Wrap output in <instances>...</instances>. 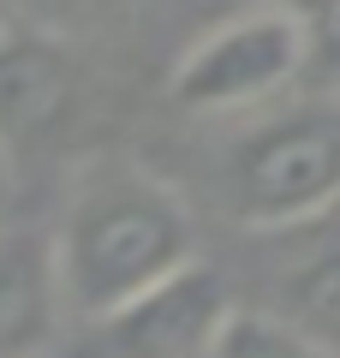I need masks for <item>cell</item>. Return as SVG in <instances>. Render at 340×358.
I'll return each instance as SVG.
<instances>
[{"instance_id":"10","label":"cell","mask_w":340,"mask_h":358,"mask_svg":"<svg viewBox=\"0 0 340 358\" xmlns=\"http://www.w3.org/2000/svg\"><path fill=\"white\" fill-rule=\"evenodd\" d=\"M30 18H42V24L54 30H72L78 18H101V13H120L126 0H24Z\"/></svg>"},{"instance_id":"2","label":"cell","mask_w":340,"mask_h":358,"mask_svg":"<svg viewBox=\"0 0 340 358\" xmlns=\"http://www.w3.org/2000/svg\"><path fill=\"white\" fill-rule=\"evenodd\" d=\"M221 203L257 233L328 215L340 203V90L257 114L221 155Z\"/></svg>"},{"instance_id":"3","label":"cell","mask_w":340,"mask_h":358,"mask_svg":"<svg viewBox=\"0 0 340 358\" xmlns=\"http://www.w3.org/2000/svg\"><path fill=\"white\" fill-rule=\"evenodd\" d=\"M311 72V30L299 6L251 0L185 48L173 66V102L185 114H257Z\"/></svg>"},{"instance_id":"11","label":"cell","mask_w":340,"mask_h":358,"mask_svg":"<svg viewBox=\"0 0 340 358\" xmlns=\"http://www.w3.org/2000/svg\"><path fill=\"white\" fill-rule=\"evenodd\" d=\"M6 203H13V143L0 138V221H6Z\"/></svg>"},{"instance_id":"7","label":"cell","mask_w":340,"mask_h":358,"mask_svg":"<svg viewBox=\"0 0 340 358\" xmlns=\"http://www.w3.org/2000/svg\"><path fill=\"white\" fill-rule=\"evenodd\" d=\"M275 317H287L328 358H340V239L316 245L311 257L287 268V281L275 293Z\"/></svg>"},{"instance_id":"1","label":"cell","mask_w":340,"mask_h":358,"mask_svg":"<svg viewBox=\"0 0 340 358\" xmlns=\"http://www.w3.org/2000/svg\"><path fill=\"white\" fill-rule=\"evenodd\" d=\"M191 257H197V227L167 179L143 173L126 155H101L72 179L54 227V263L66 310L78 322L120 310Z\"/></svg>"},{"instance_id":"8","label":"cell","mask_w":340,"mask_h":358,"mask_svg":"<svg viewBox=\"0 0 340 358\" xmlns=\"http://www.w3.org/2000/svg\"><path fill=\"white\" fill-rule=\"evenodd\" d=\"M203 358H328V352L311 334H299L287 317H275V310L269 317L263 310H233Z\"/></svg>"},{"instance_id":"6","label":"cell","mask_w":340,"mask_h":358,"mask_svg":"<svg viewBox=\"0 0 340 358\" xmlns=\"http://www.w3.org/2000/svg\"><path fill=\"white\" fill-rule=\"evenodd\" d=\"M60 317H72V310L60 293L54 239H36V233H18L0 221V358L42 352Z\"/></svg>"},{"instance_id":"13","label":"cell","mask_w":340,"mask_h":358,"mask_svg":"<svg viewBox=\"0 0 340 358\" xmlns=\"http://www.w3.org/2000/svg\"><path fill=\"white\" fill-rule=\"evenodd\" d=\"M0 24H6V13H0Z\"/></svg>"},{"instance_id":"5","label":"cell","mask_w":340,"mask_h":358,"mask_svg":"<svg viewBox=\"0 0 340 358\" xmlns=\"http://www.w3.org/2000/svg\"><path fill=\"white\" fill-rule=\"evenodd\" d=\"M227 317H233L227 281L209 263L191 257L185 268H173L167 281L143 287L138 299H126L120 310L96 317L90 329H96L101 358H203Z\"/></svg>"},{"instance_id":"9","label":"cell","mask_w":340,"mask_h":358,"mask_svg":"<svg viewBox=\"0 0 340 358\" xmlns=\"http://www.w3.org/2000/svg\"><path fill=\"white\" fill-rule=\"evenodd\" d=\"M304 30H311V72L328 78V90H340V0H299Z\"/></svg>"},{"instance_id":"4","label":"cell","mask_w":340,"mask_h":358,"mask_svg":"<svg viewBox=\"0 0 340 358\" xmlns=\"http://www.w3.org/2000/svg\"><path fill=\"white\" fill-rule=\"evenodd\" d=\"M90 72L72 54L66 30L42 24H0V138L18 150H48L84 114Z\"/></svg>"},{"instance_id":"12","label":"cell","mask_w":340,"mask_h":358,"mask_svg":"<svg viewBox=\"0 0 340 358\" xmlns=\"http://www.w3.org/2000/svg\"><path fill=\"white\" fill-rule=\"evenodd\" d=\"M269 6H299V0H269Z\"/></svg>"}]
</instances>
